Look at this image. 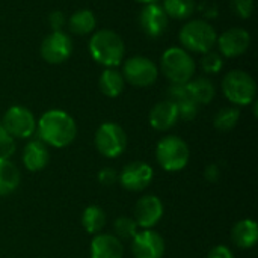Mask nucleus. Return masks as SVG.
<instances>
[{
	"instance_id": "obj_34",
	"label": "nucleus",
	"mask_w": 258,
	"mask_h": 258,
	"mask_svg": "<svg viewBox=\"0 0 258 258\" xmlns=\"http://www.w3.org/2000/svg\"><path fill=\"white\" fill-rule=\"evenodd\" d=\"M48 20H50V26H51L53 30H60L62 26L65 24V17H63V14L60 11H56V12L50 14Z\"/></svg>"
},
{
	"instance_id": "obj_18",
	"label": "nucleus",
	"mask_w": 258,
	"mask_h": 258,
	"mask_svg": "<svg viewBox=\"0 0 258 258\" xmlns=\"http://www.w3.org/2000/svg\"><path fill=\"white\" fill-rule=\"evenodd\" d=\"M168 100L177 106L180 119L192 121L198 115L200 106L189 97L186 85H171L168 88Z\"/></svg>"
},
{
	"instance_id": "obj_27",
	"label": "nucleus",
	"mask_w": 258,
	"mask_h": 258,
	"mask_svg": "<svg viewBox=\"0 0 258 258\" xmlns=\"http://www.w3.org/2000/svg\"><path fill=\"white\" fill-rule=\"evenodd\" d=\"M239 119H240V110L237 107H224L215 115L213 125L219 132H230L237 125Z\"/></svg>"
},
{
	"instance_id": "obj_17",
	"label": "nucleus",
	"mask_w": 258,
	"mask_h": 258,
	"mask_svg": "<svg viewBox=\"0 0 258 258\" xmlns=\"http://www.w3.org/2000/svg\"><path fill=\"white\" fill-rule=\"evenodd\" d=\"M21 160H23V165L27 171H30V172L42 171L50 162L48 147L44 142H41L39 139L29 141L24 145Z\"/></svg>"
},
{
	"instance_id": "obj_9",
	"label": "nucleus",
	"mask_w": 258,
	"mask_h": 258,
	"mask_svg": "<svg viewBox=\"0 0 258 258\" xmlns=\"http://www.w3.org/2000/svg\"><path fill=\"white\" fill-rule=\"evenodd\" d=\"M2 124L14 139H27L36 132V119L24 106L9 107L5 112Z\"/></svg>"
},
{
	"instance_id": "obj_13",
	"label": "nucleus",
	"mask_w": 258,
	"mask_h": 258,
	"mask_svg": "<svg viewBox=\"0 0 258 258\" xmlns=\"http://www.w3.org/2000/svg\"><path fill=\"white\" fill-rule=\"evenodd\" d=\"M132 254L135 258H163L165 240L154 230L138 231L132 239Z\"/></svg>"
},
{
	"instance_id": "obj_26",
	"label": "nucleus",
	"mask_w": 258,
	"mask_h": 258,
	"mask_svg": "<svg viewBox=\"0 0 258 258\" xmlns=\"http://www.w3.org/2000/svg\"><path fill=\"white\" fill-rule=\"evenodd\" d=\"M163 11L175 20H186L195 11V0H163Z\"/></svg>"
},
{
	"instance_id": "obj_31",
	"label": "nucleus",
	"mask_w": 258,
	"mask_h": 258,
	"mask_svg": "<svg viewBox=\"0 0 258 258\" xmlns=\"http://www.w3.org/2000/svg\"><path fill=\"white\" fill-rule=\"evenodd\" d=\"M97 180H98V183L101 186H106V187L113 186L118 181V172L113 168H103V169L98 171Z\"/></svg>"
},
{
	"instance_id": "obj_29",
	"label": "nucleus",
	"mask_w": 258,
	"mask_h": 258,
	"mask_svg": "<svg viewBox=\"0 0 258 258\" xmlns=\"http://www.w3.org/2000/svg\"><path fill=\"white\" fill-rule=\"evenodd\" d=\"M222 67H224V60L219 53H215V51L204 53V56L201 59V68L204 70V73L216 74L222 70Z\"/></svg>"
},
{
	"instance_id": "obj_32",
	"label": "nucleus",
	"mask_w": 258,
	"mask_h": 258,
	"mask_svg": "<svg viewBox=\"0 0 258 258\" xmlns=\"http://www.w3.org/2000/svg\"><path fill=\"white\" fill-rule=\"evenodd\" d=\"M233 9L240 18H249L254 11V0H233Z\"/></svg>"
},
{
	"instance_id": "obj_14",
	"label": "nucleus",
	"mask_w": 258,
	"mask_h": 258,
	"mask_svg": "<svg viewBox=\"0 0 258 258\" xmlns=\"http://www.w3.org/2000/svg\"><path fill=\"white\" fill-rule=\"evenodd\" d=\"M218 48L225 57H237L251 45V35L243 27H231L216 39Z\"/></svg>"
},
{
	"instance_id": "obj_6",
	"label": "nucleus",
	"mask_w": 258,
	"mask_h": 258,
	"mask_svg": "<svg viewBox=\"0 0 258 258\" xmlns=\"http://www.w3.org/2000/svg\"><path fill=\"white\" fill-rule=\"evenodd\" d=\"M190 151L187 144L178 136H166L157 142L156 160L168 172H177L189 163Z\"/></svg>"
},
{
	"instance_id": "obj_30",
	"label": "nucleus",
	"mask_w": 258,
	"mask_h": 258,
	"mask_svg": "<svg viewBox=\"0 0 258 258\" xmlns=\"http://www.w3.org/2000/svg\"><path fill=\"white\" fill-rule=\"evenodd\" d=\"M15 153V139L5 130L0 121V159H11Z\"/></svg>"
},
{
	"instance_id": "obj_3",
	"label": "nucleus",
	"mask_w": 258,
	"mask_h": 258,
	"mask_svg": "<svg viewBox=\"0 0 258 258\" xmlns=\"http://www.w3.org/2000/svg\"><path fill=\"white\" fill-rule=\"evenodd\" d=\"M162 73L172 85H186L195 74L197 63L187 50L181 47H169L160 59Z\"/></svg>"
},
{
	"instance_id": "obj_21",
	"label": "nucleus",
	"mask_w": 258,
	"mask_h": 258,
	"mask_svg": "<svg viewBox=\"0 0 258 258\" xmlns=\"http://www.w3.org/2000/svg\"><path fill=\"white\" fill-rule=\"evenodd\" d=\"M98 86L106 97L116 98L122 94L125 88V80L122 77V73L116 68H106L98 79Z\"/></svg>"
},
{
	"instance_id": "obj_25",
	"label": "nucleus",
	"mask_w": 258,
	"mask_h": 258,
	"mask_svg": "<svg viewBox=\"0 0 258 258\" xmlns=\"http://www.w3.org/2000/svg\"><path fill=\"white\" fill-rule=\"evenodd\" d=\"M95 24H97L95 15L89 9H79L68 20L70 32L74 35H79V36L91 33L95 29Z\"/></svg>"
},
{
	"instance_id": "obj_23",
	"label": "nucleus",
	"mask_w": 258,
	"mask_h": 258,
	"mask_svg": "<svg viewBox=\"0 0 258 258\" xmlns=\"http://www.w3.org/2000/svg\"><path fill=\"white\" fill-rule=\"evenodd\" d=\"M21 175L11 159H0V197L11 195L20 186Z\"/></svg>"
},
{
	"instance_id": "obj_10",
	"label": "nucleus",
	"mask_w": 258,
	"mask_h": 258,
	"mask_svg": "<svg viewBox=\"0 0 258 258\" xmlns=\"http://www.w3.org/2000/svg\"><path fill=\"white\" fill-rule=\"evenodd\" d=\"M41 57L51 65L63 63L70 59L73 53V41L71 38L62 30H53L48 33L39 48Z\"/></svg>"
},
{
	"instance_id": "obj_33",
	"label": "nucleus",
	"mask_w": 258,
	"mask_h": 258,
	"mask_svg": "<svg viewBox=\"0 0 258 258\" xmlns=\"http://www.w3.org/2000/svg\"><path fill=\"white\" fill-rule=\"evenodd\" d=\"M207 258H234V254H233V251H231L228 246H225V245H218V246H215V248L209 252Z\"/></svg>"
},
{
	"instance_id": "obj_4",
	"label": "nucleus",
	"mask_w": 258,
	"mask_h": 258,
	"mask_svg": "<svg viewBox=\"0 0 258 258\" xmlns=\"http://www.w3.org/2000/svg\"><path fill=\"white\" fill-rule=\"evenodd\" d=\"M222 92L234 106H248L255 101L257 83L246 71L233 70L222 79Z\"/></svg>"
},
{
	"instance_id": "obj_35",
	"label": "nucleus",
	"mask_w": 258,
	"mask_h": 258,
	"mask_svg": "<svg viewBox=\"0 0 258 258\" xmlns=\"http://www.w3.org/2000/svg\"><path fill=\"white\" fill-rule=\"evenodd\" d=\"M204 177L207 181L210 183H216L221 178V171L218 168V165H209L204 171Z\"/></svg>"
},
{
	"instance_id": "obj_20",
	"label": "nucleus",
	"mask_w": 258,
	"mask_h": 258,
	"mask_svg": "<svg viewBox=\"0 0 258 258\" xmlns=\"http://www.w3.org/2000/svg\"><path fill=\"white\" fill-rule=\"evenodd\" d=\"M233 243L240 249H251L258 240V225L254 219L239 221L231 231Z\"/></svg>"
},
{
	"instance_id": "obj_5",
	"label": "nucleus",
	"mask_w": 258,
	"mask_h": 258,
	"mask_svg": "<svg viewBox=\"0 0 258 258\" xmlns=\"http://www.w3.org/2000/svg\"><path fill=\"white\" fill-rule=\"evenodd\" d=\"M178 39L184 50L204 54L212 51V48L215 47L218 33L210 23L204 20H192L181 27Z\"/></svg>"
},
{
	"instance_id": "obj_8",
	"label": "nucleus",
	"mask_w": 258,
	"mask_h": 258,
	"mask_svg": "<svg viewBox=\"0 0 258 258\" xmlns=\"http://www.w3.org/2000/svg\"><path fill=\"white\" fill-rule=\"evenodd\" d=\"M121 73L127 83L138 86V88L151 86L159 77V70H157L156 63L145 56L128 57L122 63Z\"/></svg>"
},
{
	"instance_id": "obj_7",
	"label": "nucleus",
	"mask_w": 258,
	"mask_h": 258,
	"mask_svg": "<svg viewBox=\"0 0 258 258\" xmlns=\"http://www.w3.org/2000/svg\"><path fill=\"white\" fill-rule=\"evenodd\" d=\"M94 144L101 156L107 159H116L127 147V135L119 124L103 122L95 132Z\"/></svg>"
},
{
	"instance_id": "obj_11",
	"label": "nucleus",
	"mask_w": 258,
	"mask_h": 258,
	"mask_svg": "<svg viewBox=\"0 0 258 258\" xmlns=\"http://www.w3.org/2000/svg\"><path fill=\"white\" fill-rule=\"evenodd\" d=\"M153 168L145 162H132L118 172L119 184L128 192H142L153 181Z\"/></svg>"
},
{
	"instance_id": "obj_1",
	"label": "nucleus",
	"mask_w": 258,
	"mask_h": 258,
	"mask_svg": "<svg viewBox=\"0 0 258 258\" xmlns=\"http://www.w3.org/2000/svg\"><path fill=\"white\" fill-rule=\"evenodd\" d=\"M36 132L41 142L53 148H65L77 136V124L74 118L60 109H51L42 113L36 122Z\"/></svg>"
},
{
	"instance_id": "obj_36",
	"label": "nucleus",
	"mask_w": 258,
	"mask_h": 258,
	"mask_svg": "<svg viewBox=\"0 0 258 258\" xmlns=\"http://www.w3.org/2000/svg\"><path fill=\"white\" fill-rule=\"evenodd\" d=\"M138 3H144V5H150V3H157V0H135Z\"/></svg>"
},
{
	"instance_id": "obj_16",
	"label": "nucleus",
	"mask_w": 258,
	"mask_h": 258,
	"mask_svg": "<svg viewBox=\"0 0 258 258\" xmlns=\"http://www.w3.org/2000/svg\"><path fill=\"white\" fill-rule=\"evenodd\" d=\"M148 119H150V125L157 130V132H168L171 130L180 119L178 116V109L177 106L169 101V100H165V101H159L157 104L153 106V109L150 110V115H148Z\"/></svg>"
},
{
	"instance_id": "obj_24",
	"label": "nucleus",
	"mask_w": 258,
	"mask_h": 258,
	"mask_svg": "<svg viewBox=\"0 0 258 258\" xmlns=\"http://www.w3.org/2000/svg\"><path fill=\"white\" fill-rule=\"evenodd\" d=\"M106 222L107 216L100 206H88L82 213V227L88 234H100Z\"/></svg>"
},
{
	"instance_id": "obj_12",
	"label": "nucleus",
	"mask_w": 258,
	"mask_h": 258,
	"mask_svg": "<svg viewBox=\"0 0 258 258\" xmlns=\"http://www.w3.org/2000/svg\"><path fill=\"white\" fill-rule=\"evenodd\" d=\"M163 203L156 195H145L138 200L133 212V219L138 227L144 230H153L163 218Z\"/></svg>"
},
{
	"instance_id": "obj_22",
	"label": "nucleus",
	"mask_w": 258,
	"mask_h": 258,
	"mask_svg": "<svg viewBox=\"0 0 258 258\" xmlns=\"http://www.w3.org/2000/svg\"><path fill=\"white\" fill-rule=\"evenodd\" d=\"M186 89L189 97L200 106V104H209L215 98V86L212 80L206 77H197L186 83Z\"/></svg>"
},
{
	"instance_id": "obj_19",
	"label": "nucleus",
	"mask_w": 258,
	"mask_h": 258,
	"mask_svg": "<svg viewBox=\"0 0 258 258\" xmlns=\"http://www.w3.org/2000/svg\"><path fill=\"white\" fill-rule=\"evenodd\" d=\"M122 242L113 234H95L91 242V258H122Z\"/></svg>"
},
{
	"instance_id": "obj_28",
	"label": "nucleus",
	"mask_w": 258,
	"mask_h": 258,
	"mask_svg": "<svg viewBox=\"0 0 258 258\" xmlns=\"http://www.w3.org/2000/svg\"><path fill=\"white\" fill-rule=\"evenodd\" d=\"M113 231L119 240H132L138 233V224L130 216H119L113 222Z\"/></svg>"
},
{
	"instance_id": "obj_2",
	"label": "nucleus",
	"mask_w": 258,
	"mask_h": 258,
	"mask_svg": "<svg viewBox=\"0 0 258 258\" xmlns=\"http://www.w3.org/2000/svg\"><path fill=\"white\" fill-rule=\"evenodd\" d=\"M89 53L97 63L106 68H115L124 59L125 45L116 32L110 29H101L91 36Z\"/></svg>"
},
{
	"instance_id": "obj_15",
	"label": "nucleus",
	"mask_w": 258,
	"mask_h": 258,
	"mask_svg": "<svg viewBox=\"0 0 258 258\" xmlns=\"http://www.w3.org/2000/svg\"><path fill=\"white\" fill-rule=\"evenodd\" d=\"M168 15L157 3L145 5L139 14V24L144 33L150 38H159L168 29Z\"/></svg>"
}]
</instances>
